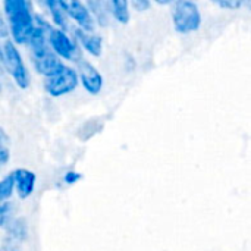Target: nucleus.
<instances>
[{
  "mask_svg": "<svg viewBox=\"0 0 251 251\" xmlns=\"http://www.w3.org/2000/svg\"><path fill=\"white\" fill-rule=\"evenodd\" d=\"M0 10L7 25L9 40L18 47H25L34 29L35 4L29 0H3Z\"/></svg>",
  "mask_w": 251,
  "mask_h": 251,
  "instance_id": "obj_1",
  "label": "nucleus"
},
{
  "mask_svg": "<svg viewBox=\"0 0 251 251\" xmlns=\"http://www.w3.org/2000/svg\"><path fill=\"white\" fill-rule=\"evenodd\" d=\"M0 69H3L12 79L15 87L26 90L31 85V69L25 62L21 49L9 38L0 43Z\"/></svg>",
  "mask_w": 251,
  "mask_h": 251,
  "instance_id": "obj_2",
  "label": "nucleus"
},
{
  "mask_svg": "<svg viewBox=\"0 0 251 251\" xmlns=\"http://www.w3.org/2000/svg\"><path fill=\"white\" fill-rule=\"evenodd\" d=\"M171 21L176 34L190 35L203 25V13L197 1L176 0L171 4Z\"/></svg>",
  "mask_w": 251,
  "mask_h": 251,
  "instance_id": "obj_3",
  "label": "nucleus"
},
{
  "mask_svg": "<svg viewBox=\"0 0 251 251\" xmlns=\"http://www.w3.org/2000/svg\"><path fill=\"white\" fill-rule=\"evenodd\" d=\"M47 44L50 50L66 65H75L84 57V53L81 51L79 46L76 44L69 31H63L53 26L47 34Z\"/></svg>",
  "mask_w": 251,
  "mask_h": 251,
  "instance_id": "obj_4",
  "label": "nucleus"
},
{
  "mask_svg": "<svg viewBox=\"0 0 251 251\" xmlns=\"http://www.w3.org/2000/svg\"><path fill=\"white\" fill-rule=\"evenodd\" d=\"M79 87L78 74L74 65H65L57 74L43 79V90L51 99L72 94Z\"/></svg>",
  "mask_w": 251,
  "mask_h": 251,
  "instance_id": "obj_5",
  "label": "nucleus"
},
{
  "mask_svg": "<svg viewBox=\"0 0 251 251\" xmlns=\"http://www.w3.org/2000/svg\"><path fill=\"white\" fill-rule=\"evenodd\" d=\"M28 60H29L31 69L43 79L53 76L66 65L50 50L49 46L28 50Z\"/></svg>",
  "mask_w": 251,
  "mask_h": 251,
  "instance_id": "obj_6",
  "label": "nucleus"
},
{
  "mask_svg": "<svg viewBox=\"0 0 251 251\" xmlns=\"http://www.w3.org/2000/svg\"><path fill=\"white\" fill-rule=\"evenodd\" d=\"M74 66L78 74L79 87H82V90L88 96H99L104 88V76L101 71L85 56L81 60H78Z\"/></svg>",
  "mask_w": 251,
  "mask_h": 251,
  "instance_id": "obj_7",
  "label": "nucleus"
},
{
  "mask_svg": "<svg viewBox=\"0 0 251 251\" xmlns=\"http://www.w3.org/2000/svg\"><path fill=\"white\" fill-rule=\"evenodd\" d=\"M13 184H15V196L19 201H26L31 199L37 190L38 176L34 171L28 168L18 166L10 171Z\"/></svg>",
  "mask_w": 251,
  "mask_h": 251,
  "instance_id": "obj_8",
  "label": "nucleus"
},
{
  "mask_svg": "<svg viewBox=\"0 0 251 251\" xmlns=\"http://www.w3.org/2000/svg\"><path fill=\"white\" fill-rule=\"evenodd\" d=\"M65 1V9L69 16V21L72 26L85 31V32H93L97 31V26L94 24V19L82 0H63Z\"/></svg>",
  "mask_w": 251,
  "mask_h": 251,
  "instance_id": "obj_9",
  "label": "nucleus"
},
{
  "mask_svg": "<svg viewBox=\"0 0 251 251\" xmlns=\"http://www.w3.org/2000/svg\"><path fill=\"white\" fill-rule=\"evenodd\" d=\"M69 32L74 37V40L76 41V44L79 46V49L84 53V56L87 54L90 57L99 59L103 54V50H104V37L99 31L85 32V31H81V29L72 26Z\"/></svg>",
  "mask_w": 251,
  "mask_h": 251,
  "instance_id": "obj_10",
  "label": "nucleus"
},
{
  "mask_svg": "<svg viewBox=\"0 0 251 251\" xmlns=\"http://www.w3.org/2000/svg\"><path fill=\"white\" fill-rule=\"evenodd\" d=\"M34 4L40 7V10L49 18L50 24L54 28H59L63 31H71L72 24L66 13L63 0H46V1H38Z\"/></svg>",
  "mask_w": 251,
  "mask_h": 251,
  "instance_id": "obj_11",
  "label": "nucleus"
},
{
  "mask_svg": "<svg viewBox=\"0 0 251 251\" xmlns=\"http://www.w3.org/2000/svg\"><path fill=\"white\" fill-rule=\"evenodd\" d=\"M4 244L16 246L26 243L29 238V225L24 216H16L4 229Z\"/></svg>",
  "mask_w": 251,
  "mask_h": 251,
  "instance_id": "obj_12",
  "label": "nucleus"
},
{
  "mask_svg": "<svg viewBox=\"0 0 251 251\" xmlns=\"http://www.w3.org/2000/svg\"><path fill=\"white\" fill-rule=\"evenodd\" d=\"M93 19H94V24L97 28H109L110 26V22H112V18L109 15V10H107V3L106 0H87L85 1Z\"/></svg>",
  "mask_w": 251,
  "mask_h": 251,
  "instance_id": "obj_13",
  "label": "nucleus"
},
{
  "mask_svg": "<svg viewBox=\"0 0 251 251\" xmlns=\"http://www.w3.org/2000/svg\"><path fill=\"white\" fill-rule=\"evenodd\" d=\"M107 3V10L110 18L121 24V25H128L132 19V10L129 7L128 0H106Z\"/></svg>",
  "mask_w": 251,
  "mask_h": 251,
  "instance_id": "obj_14",
  "label": "nucleus"
},
{
  "mask_svg": "<svg viewBox=\"0 0 251 251\" xmlns=\"http://www.w3.org/2000/svg\"><path fill=\"white\" fill-rule=\"evenodd\" d=\"M18 204L10 200L0 203V231H4L6 226L18 216Z\"/></svg>",
  "mask_w": 251,
  "mask_h": 251,
  "instance_id": "obj_15",
  "label": "nucleus"
},
{
  "mask_svg": "<svg viewBox=\"0 0 251 251\" xmlns=\"http://www.w3.org/2000/svg\"><path fill=\"white\" fill-rule=\"evenodd\" d=\"M101 128H103V122H101L99 118L85 121V122L79 126L78 137H79L82 141H88L91 137H94L96 134H99V132L101 131Z\"/></svg>",
  "mask_w": 251,
  "mask_h": 251,
  "instance_id": "obj_16",
  "label": "nucleus"
},
{
  "mask_svg": "<svg viewBox=\"0 0 251 251\" xmlns=\"http://www.w3.org/2000/svg\"><path fill=\"white\" fill-rule=\"evenodd\" d=\"M15 197V184L10 172L0 176V203L10 201Z\"/></svg>",
  "mask_w": 251,
  "mask_h": 251,
  "instance_id": "obj_17",
  "label": "nucleus"
},
{
  "mask_svg": "<svg viewBox=\"0 0 251 251\" xmlns=\"http://www.w3.org/2000/svg\"><path fill=\"white\" fill-rule=\"evenodd\" d=\"M82 178H84V175L79 171H76V169H66L62 174V176H60V182L63 185H66V187H74L78 182H81Z\"/></svg>",
  "mask_w": 251,
  "mask_h": 251,
  "instance_id": "obj_18",
  "label": "nucleus"
},
{
  "mask_svg": "<svg viewBox=\"0 0 251 251\" xmlns=\"http://www.w3.org/2000/svg\"><path fill=\"white\" fill-rule=\"evenodd\" d=\"M122 68L126 74H132L137 71V57L131 51H124L122 56Z\"/></svg>",
  "mask_w": 251,
  "mask_h": 251,
  "instance_id": "obj_19",
  "label": "nucleus"
},
{
  "mask_svg": "<svg viewBox=\"0 0 251 251\" xmlns=\"http://www.w3.org/2000/svg\"><path fill=\"white\" fill-rule=\"evenodd\" d=\"M213 4L224 10H240L246 4V1L244 0H216L213 1Z\"/></svg>",
  "mask_w": 251,
  "mask_h": 251,
  "instance_id": "obj_20",
  "label": "nucleus"
},
{
  "mask_svg": "<svg viewBox=\"0 0 251 251\" xmlns=\"http://www.w3.org/2000/svg\"><path fill=\"white\" fill-rule=\"evenodd\" d=\"M129 7H131V10H134L137 13H144L153 7V1L151 0H132V1H129Z\"/></svg>",
  "mask_w": 251,
  "mask_h": 251,
  "instance_id": "obj_21",
  "label": "nucleus"
},
{
  "mask_svg": "<svg viewBox=\"0 0 251 251\" xmlns=\"http://www.w3.org/2000/svg\"><path fill=\"white\" fill-rule=\"evenodd\" d=\"M9 38V34H7V25H6V21H4V16L0 10V43L7 40Z\"/></svg>",
  "mask_w": 251,
  "mask_h": 251,
  "instance_id": "obj_22",
  "label": "nucleus"
},
{
  "mask_svg": "<svg viewBox=\"0 0 251 251\" xmlns=\"http://www.w3.org/2000/svg\"><path fill=\"white\" fill-rule=\"evenodd\" d=\"M0 251H22L16 246H10V244H1L0 246Z\"/></svg>",
  "mask_w": 251,
  "mask_h": 251,
  "instance_id": "obj_23",
  "label": "nucleus"
},
{
  "mask_svg": "<svg viewBox=\"0 0 251 251\" xmlns=\"http://www.w3.org/2000/svg\"><path fill=\"white\" fill-rule=\"evenodd\" d=\"M0 144H9V137L1 126H0Z\"/></svg>",
  "mask_w": 251,
  "mask_h": 251,
  "instance_id": "obj_24",
  "label": "nucleus"
},
{
  "mask_svg": "<svg viewBox=\"0 0 251 251\" xmlns=\"http://www.w3.org/2000/svg\"><path fill=\"white\" fill-rule=\"evenodd\" d=\"M153 4H157V6H169L172 4V0H156Z\"/></svg>",
  "mask_w": 251,
  "mask_h": 251,
  "instance_id": "obj_25",
  "label": "nucleus"
},
{
  "mask_svg": "<svg viewBox=\"0 0 251 251\" xmlns=\"http://www.w3.org/2000/svg\"><path fill=\"white\" fill-rule=\"evenodd\" d=\"M0 168H1V166H0Z\"/></svg>",
  "mask_w": 251,
  "mask_h": 251,
  "instance_id": "obj_26",
  "label": "nucleus"
}]
</instances>
